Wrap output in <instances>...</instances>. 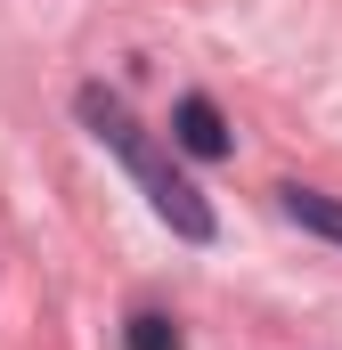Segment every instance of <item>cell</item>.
Returning <instances> with one entry per match:
<instances>
[{
	"label": "cell",
	"mask_w": 342,
	"mask_h": 350,
	"mask_svg": "<svg viewBox=\"0 0 342 350\" xmlns=\"http://www.w3.org/2000/svg\"><path fill=\"white\" fill-rule=\"evenodd\" d=\"M74 106H82L90 139H98L106 155H122V172L139 179V196L155 204V220H163L171 237H187V245H212V228H220V220H212L204 187H196V179H179V163H171L163 147H155V139L131 122V106H122V98H106V90H82Z\"/></svg>",
	"instance_id": "1"
},
{
	"label": "cell",
	"mask_w": 342,
	"mask_h": 350,
	"mask_svg": "<svg viewBox=\"0 0 342 350\" xmlns=\"http://www.w3.org/2000/svg\"><path fill=\"white\" fill-rule=\"evenodd\" d=\"M171 139H179L187 155H204V163H220V155H228V122H220V106H212L204 90H187V98L171 106Z\"/></svg>",
	"instance_id": "2"
},
{
	"label": "cell",
	"mask_w": 342,
	"mask_h": 350,
	"mask_svg": "<svg viewBox=\"0 0 342 350\" xmlns=\"http://www.w3.org/2000/svg\"><path fill=\"white\" fill-rule=\"evenodd\" d=\"M277 196H285V212H293L302 228H318V237L342 245V204H334V196H318V187H277Z\"/></svg>",
	"instance_id": "3"
},
{
	"label": "cell",
	"mask_w": 342,
	"mask_h": 350,
	"mask_svg": "<svg viewBox=\"0 0 342 350\" xmlns=\"http://www.w3.org/2000/svg\"><path fill=\"white\" fill-rule=\"evenodd\" d=\"M131 350H179V326L155 318V310H139V318H131Z\"/></svg>",
	"instance_id": "4"
}]
</instances>
